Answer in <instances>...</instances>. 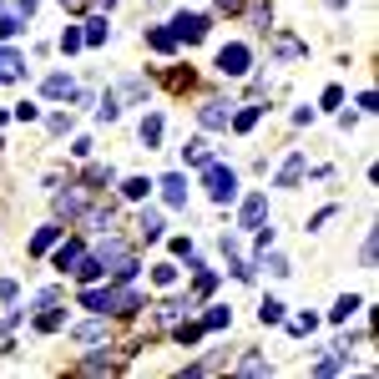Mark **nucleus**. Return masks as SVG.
<instances>
[{
	"instance_id": "obj_38",
	"label": "nucleus",
	"mask_w": 379,
	"mask_h": 379,
	"mask_svg": "<svg viewBox=\"0 0 379 379\" xmlns=\"http://www.w3.org/2000/svg\"><path fill=\"white\" fill-rule=\"evenodd\" d=\"M0 298H16V279H0Z\"/></svg>"
},
{
	"instance_id": "obj_15",
	"label": "nucleus",
	"mask_w": 379,
	"mask_h": 379,
	"mask_svg": "<svg viewBox=\"0 0 379 379\" xmlns=\"http://www.w3.org/2000/svg\"><path fill=\"white\" fill-rule=\"evenodd\" d=\"M182 157L192 162V167H202V162H212V152H207V142H202V137H192V142L182 147Z\"/></svg>"
},
{
	"instance_id": "obj_17",
	"label": "nucleus",
	"mask_w": 379,
	"mask_h": 379,
	"mask_svg": "<svg viewBox=\"0 0 379 379\" xmlns=\"http://www.w3.org/2000/svg\"><path fill=\"white\" fill-rule=\"evenodd\" d=\"M76 339H81V344H101V339H106V323H101V318L81 323V329H76Z\"/></svg>"
},
{
	"instance_id": "obj_2",
	"label": "nucleus",
	"mask_w": 379,
	"mask_h": 379,
	"mask_svg": "<svg viewBox=\"0 0 379 379\" xmlns=\"http://www.w3.org/2000/svg\"><path fill=\"white\" fill-rule=\"evenodd\" d=\"M142 298L132 284H117V289H101V313H137Z\"/></svg>"
},
{
	"instance_id": "obj_34",
	"label": "nucleus",
	"mask_w": 379,
	"mask_h": 379,
	"mask_svg": "<svg viewBox=\"0 0 379 379\" xmlns=\"http://www.w3.org/2000/svg\"><path fill=\"white\" fill-rule=\"evenodd\" d=\"M268 274H279V279H284V274H294V268H289L284 253H268Z\"/></svg>"
},
{
	"instance_id": "obj_11",
	"label": "nucleus",
	"mask_w": 379,
	"mask_h": 379,
	"mask_svg": "<svg viewBox=\"0 0 379 379\" xmlns=\"http://www.w3.org/2000/svg\"><path fill=\"white\" fill-rule=\"evenodd\" d=\"M81 207H86V202H81V192H76V187L56 192V212H61V218H81Z\"/></svg>"
},
{
	"instance_id": "obj_1",
	"label": "nucleus",
	"mask_w": 379,
	"mask_h": 379,
	"mask_svg": "<svg viewBox=\"0 0 379 379\" xmlns=\"http://www.w3.org/2000/svg\"><path fill=\"white\" fill-rule=\"evenodd\" d=\"M202 187H207L212 202H233L238 197V177H233V167H223V162H202Z\"/></svg>"
},
{
	"instance_id": "obj_19",
	"label": "nucleus",
	"mask_w": 379,
	"mask_h": 379,
	"mask_svg": "<svg viewBox=\"0 0 379 379\" xmlns=\"http://www.w3.org/2000/svg\"><path fill=\"white\" fill-rule=\"evenodd\" d=\"M61 323H66V313H61V308H46V313L36 318V329H41V334H56Z\"/></svg>"
},
{
	"instance_id": "obj_9",
	"label": "nucleus",
	"mask_w": 379,
	"mask_h": 379,
	"mask_svg": "<svg viewBox=\"0 0 379 379\" xmlns=\"http://www.w3.org/2000/svg\"><path fill=\"white\" fill-rule=\"evenodd\" d=\"M263 212H268V197L253 192V197L243 202V228H263Z\"/></svg>"
},
{
	"instance_id": "obj_4",
	"label": "nucleus",
	"mask_w": 379,
	"mask_h": 379,
	"mask_svg": "<svg viewBox=\"0 0 379 379\" xmlns=\"http://www.w3.org/2000/svg\"><path fill=\"white\" fill-rule=\"evenodd\" d=\"M218 71L223 76H243L248 71V46H223L218 51Z\"/></svg>"
},
{
	"instance_id": "obj_29",
	"label": "nucleus",
	"mask_w": 379,
	"mask_h": 379,
	"mask_svg": "<svg viewBox=\"0 0 379 379\" xmlns=\"http://www.w3.org/2000/svg\"><path fill=\"white\" fill-rule=\"evenodd\" d=\"M202 334H207L202 323H177V344H182V349H187V344H197Z\"/></svg>"
},
{
	"instance_id": "obj_20",
	"label": "nucleus",
	"mask_w": 379,
	"mask_h": 379,
	"mask_svg": "<svg viewBox=\"0 0 379 379\" xmlns=\"http://www.w3.org/2000/svg\"><path fill=\"white\" fill-rule=\"evenodd\" d=\"M21 31H26V16H6V11H0V41H11Z\"/></svg>"
},
{
	"instance_id": "obj_40",
	"label": "nucleus",
	"mask_w": 379,
	"mask_h": 379,
	"mask_svg": "<svg viewBox=\"0 0 379 379\" xmlns=\"http://www.w3.org/2000/svg\"><path fill=\"white\" fill-rule=\"evenodd\" d=\"M218 6H223V11H233V6H238V0H218Z\"/></svg>"
},
{
	"instance_id": "obj_3",
	"label": "nucleus",
	"mask_w": 379,
	"mask_h": 379,
	"mask_svg": "<svg viewBox=\"0 0 379 379\" xmlns=\"http://www.w3.org/2000/svg\"><path fill=\"white\" fill-rule=\"evenodd\" d=\"M167 31H172L177 41H202V36H207V16H197V11H182V16H177Z\"/></svg>"
},
{
	"instance_id": "obj_13",
	"label": "nucleus",
	"mask_w": 379,
	"mask_h": 379,
	"mask_svg": "<svg viewBox=\"0 0 379 379\" xmlns=\"http://www.w3.org/2000/svg\"><path fill=\"white\" fill-rule=\"evenodd\" d=\"M298 177H303V157H298V152H294V157H289V162H284V172H279V187H294V182H298Z\"/></svg>"
},
{
	"instance_id": "obj_7",
	"label": "nucleus",
	"mask_w": 379,
	"mask_h": 379,
	"mask_svg": "<svg viewBox=\"0 0 379 379\" xmlns=\"http://www.w3.org/2000/svg\"><path fill=\"white\" fill-rule=\"evenodd\" d=\"M197 122H202L207 132L228 127V106H223V101H202V106H197Z\"/></svg>"
},
{
	"instance_id": "obj_21",
	"label": "nucleus",
	"mask_w": 379,
	"mask_h": 379,
	"mask_svg": "<svg viewBox=\"0 0 379 379\" xmlns=\"http://www.w3.org/2000/svg\"><path fill=\"white\" fill-rule=\"evenodd\" d=\"M147 46H152V51H177V36L162 26V31H152V36H147Z\"/></svg>"
},
{
	"instance_id": "obj_33",
	"label": "nucleus",
	"mask_w": 379,
	"mask_h": 379,
	"mask_svg": "<svg viewBox=\"0 0 379 379\" xmlns=\"http://www.w3.org/2000/svg\"><path fill=\"white\" fill-rule=\"evenodd\" d=\"M96 117H101V122H112V117H117V96H112V91L101 96V106H96Z\"/></svg>"
},
{
	"instance_id": "obj_12",
	"label": "nucleus",
	"mask_w": 379,
	"mask_h": 379,
	"mask_svg": "<svg viewBox=\"0 0 379 379\" xmlns=\"http://www.w3.org/2000/svg\"><path fill=\"white\" fill-rule=\"evenodd\" d=\"M71 274H76V279H81V284H96V279H101V274H106V268H101V258H96V253H91V258H86V253H81V263H76V268H71Z\"/></svg>"
},
{
	"instance_id": "obj_23",
	"label": "nucleus",
	"mask_w": 379,
	"mask_h": 379,
	"mask_svg": "<svg viewBox=\"0 0 379 379\" xmlns=\"http://www.w3.org/2000/svg\"><path fill=\"white\" fill-rule=\"evenodd\" d=\"M152 284H157V289H172V284H177V268H172V263H157V268H152Z\"/></svg>"
},
{
	"instance_id": "obj_16",
	"label": "nucleus",
	"mask_w": 379,
	"mask_h": 379,
	"mask_svg": "<svg viewBox=\"0 0 379 379\" xmlns=\"http://www.w3.org/2000/svg\"><path fill=\"white\" fill-rule=\"evenodd\" d=\"M147 192H152V182H147V177H127V182H122V197H127V202H142Z\"/></svg>"
},
{
	"instance_id": "obj_31",
	"label": "nucleus",
	"mask_w": 379,
	"mask_h": 379,
	"mask_svg": "<svg viewBox=\"0 0 379 379\" xmlns=\"http://www.w3.org/2000/svg\"><path fill=\"white\" fill-rule=\"evenodd\" d=\"M228 308H207V318H202V329H228Z\"/></svg>"
},
{
	"instance_id": "obj_26",
	"label": "nucleus",
	"mask_w": 379,
	"mask_h": 379,
	"mask_svg": "<svg viewBox=\"0 0 379 379\" xmlns=\"http://www.w3.org/2000/svg\"><path fill=\"white\" fill-rule=\"evenodd\" d=\"M354 308H359V298H354V294H344V298H339V303L329 308V318H334V323H344V318H349Z\"/></svg>"
},
{
	"instance_id": "obj_35",
	"label": "nucleus",
	"mask_w": 379,
	"mask_h": 379,
	"mask_svg": "<svg viewBox=\"0 0 379 379\" xmlns=\"http://www.w3.org/2000/svg\"><path fill=\"white\" fill-rule=\"evenodd\" d=\"M238 369H243V374H263V369H268V359H263V354H248Z\"/></svg>"
},
{
	"instance_id": "obj_39",
	"label": "nucleus",
	"mask_w": 379,
	"mask_h": 379,
	"mask_svg": "<svg viewBox=\"0 0 379 379\" xmlns=\"http://www.w3.org/2000/svg\"><path fill=\"white\" fill-rule=\"evenodd\" d=\"M36 11V0H16V16H31Z\"/></svg>"
},
{
	"instance_id": "obj_28",
	"label": "nucleus",
	"mask_w": 379,
	"mask_h": 379,
	"mask_svg": "<svg viewBox=\"0 0 379 379\" xmlns=\"http://www.w3.org/2000/svg\"><path fill=\"white\" fill-rule=\"evenodd\" d=\"M258 318H263V323H284V303H279V298H263Z\"/></svg>"
},
{
	"instance_id": "obj_22",
	"label": "nucleus",
	"mask_w": 379,
	"mask_h": 379,
	"mask_svg": "<svg viewBox=\"0 0 379 379\" xmlns=\"http://www.w3.org/2000/svg\"><path fill=\"white\" fill-rule=\"evenodd\" d=\"M258 117H263V106H243V112L233 117V127H238V132H253V127H258Z\"/></svg>"
},
{
	"instance_id": "obj_18",
	"label": "nucleus",
	"mask_w": 379,
	"mask_h": 379,
	"mask_svg": "<svg viewBox=\"0 0 379 379\" xmlns=\"http://www.w3.org/2000/svg\"><path fill=\"white\" fill-rule=\"evenodd\" d=\"M61 233H66V228H56V223H51V228H41V233L31 238V253H46L51 243H56V238H61Z\"/></svg>"
},
{
	"instance_id": "obj_36",
	"label": "nucleus",
	"mask_w": 379,
	"mask_h": 379,
	"mask_svg": "<svg viewBox=\"0 0 379 379\" xmlns=\"http://www.w3.org/2000/svg\"><path fill=\"white\" fill-rule=\"evenodd\" d=\"M279 56H289V61H294V56H303V46H298V41H289V36H279Z\"/></svg>"
},
{
	"instance_id": "obj_8",
	"label": "nucleus",
	"mask_w": 379,
	"mask_h": 379,
	"mask_svg": "<svg viewBox=\"0 0 379 379\" xmlns=\"http://www.w3.org/2000/svg\"><path fill=\"white\" fill-rule=\"evenodd\" d=\"M41 91H46L51 101H71V96H76V81H71V76H46Z\"/></svg>"
},
{
	"instance_id": "obj_25",
	"label": "nucleus",
	"mask_w": 379,
	"mask_h": 379,
	"mask_svg": "<svg viewBox=\"0 0 379 379\" xmlns=\"http://www.w3.org/2000/svg\"><path fill=\"white\" fill-rule=\"evenodd\" d=\"M162 142V117H147L142 122V147H157Z\"/></svg>"
},
{
	"instance_id": "obj_24",
	"label": "nucleus",
	"mask_w": 379,
	"mask_h": 379,
	"mask_svg": "<svg viewBox=\"0 0 379 379\" xmlns=\"http://www.w3.org/2000/svg\"><path fill=\"white\" fill-rule=\"evenodd\" d=\"M106 31H112V26H106V21H86V31H81V41H86V46H101V41H106Z\"/></svg>"
},
{
	"instance_id": "obj_32",
	"label": "nucleus",
	"mask_w": 379,
	"mask_h": 379,
	"mask_svg": "<svg viewBox=\"0 0 379 379\" xmlns=\"http://www.w3.org/2000/svg\"><path fill=\"white\" fill-rule=\"evenodd\" d=\"M81 46H86V41H81V31H76V26H66V31H61V51L71 56V51H81Z\"/></svg>"
},
{
	"instance_id": "obj_6",
	"label": "nucleus",
	"mask_w": 379,
	"mask_h": 379,
	"mask_svg": "<svg viewBox=\"0 0 379 379\" xmlns=\"http://www.w3.org/2000/svg\"><path fill=\"white\" fill-rule=\"evenodd\" d=\"M26 76V56L11 46H0V81H21Z\"/></svg>"
},
{
	"instance_id": "obj_10",
	"label": "nucleus",
	"mask_w": 379,
	"mask_h": 379,
	"mask_svg": "<svg viewBox=\"0 0 379 379\" xmlns=\"http://www.w3.org/2000/svg\"><path fill=\"white\" fill-rule=\"evenodd\" d=\"M81 253H86V248H81V243H76V238H66V243H61V248H56V268H61V274H71V268H76V263H81Z\"/></svg>"
},
{
	"instance_id": "obj_27",
	"label": "nucleus",
	"mask_w": 379,
	"mask_h": 379,
	"mask_svg": "<svg viewBox=\"0 0 379 379\" xmlns=\"http://www.w3.org/2000/svg\"><path fill=\"white\" fill-rule=\"evenodd\" d=\"M112 177H117V172L101 167V162H96V167H86V182H91V187H112Z\"/></svg>"
},
{
	"instance_id": "obj_42",
	"label": "nucleus",
	"mask_w": 379,
	"mask_h": 379,
	"mask_svg": "<svg viewBox=\"0 0 379 379\" xmlns=\"http://www.w3.org/2000/svg\"><path fill=\"white\" fill-rule=\"evenodd\" d=\"M61 6H81V0H61Z\"/></svg>"
},
{
	"instance_id": "obj_14",
	"label": "nucleus",
	"mask_w": 379,
	"mask_h": 379,
	"mask_svg": "<svg viewBox=\"0 0 379 379\" xmlns=\"http://www.w3.org/2000/svg\"><path fill=\"white\" fill-rule=\"evenodd\" d=\"M137 228H142V238H147V243H152V238H162V212H152V207H147L142 218H137Z\"/></svg>"
},
{
	"instance_id": "obj_37",
	"label": "nucleus",
	"mask_w": 379,
	"mask_h": 379,
	"mask_svg": "<svg viewBox=\"0 0 379 379\" xmlns=\"http://www.w3.org/2000/svg\"><path fill=\"white\" fill-rule=\"evenodd\" d=\"M313 323H318V318H313V313H303V318H294V323H289V334H313Z\"/></svg>"
},
{
	"instance_id": "obj_30",
	"label": "nucleus",
	"mask_w": 379,
	"mask_h": 379,
	"mask_svg": "<svg viewBox=\"0 0 379 379\" xmlns=\"http://www.w3.org/2000/svg\"><path fill=\"white\" fill-rule=\"evenodd\" d=\"M339 369H344V354H339V349H334L329 359H318V364H313V374H339Z\"/></svg>"
},
{
	"instance_id": "obj_41",
	"label": "nucleus",
	"mask_w": 379,
	"mask_h": 379,
	"mask_svg": "<svg viewBox=\"0 0 379 379\" xmlns=\"http://www.w3.org/2000/svg\"><path fill=\"white\" fill-rule=\"evenodd\" d=\"M101 6H106V11H112V6H117V0H101Z\"/></svg>"
},
{
	"instance_id": "obj_5",
	"label": "nucleus",
	"mask_w": 379,
	"mask_h": 379,
	"mask_svg": "<svg viewBox=\"0 0 379 379\" xmlns=\"http://www.w3.org/2000/svg\"><path fill=\"white\" fill-rule=\"evenodd\" d=\"M157 187H162V197H167V207H187V177L182 172H167Z\"/></svg>"
}]
</instances>
